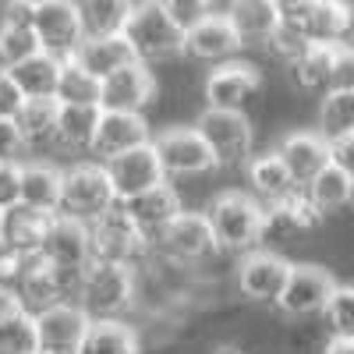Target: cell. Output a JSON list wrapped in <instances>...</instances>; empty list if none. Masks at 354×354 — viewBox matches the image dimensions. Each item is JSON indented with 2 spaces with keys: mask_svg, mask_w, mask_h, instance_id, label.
I'll use <instances>...</instances> for the list:
<instances>
[{
  "mask_svg": "<svg viewBox=\"0 0 354 354\" xmlns=\"http://www.w3.org/2000/svg\"><path fill=\"white\" fill-rule=\"evenodd\" d=\"M138 298V270L128 262L93 259L82 270L75 301L88 312V319H121Z\"/></svg>",
  "mask_w": 354,
  "mask_h": 354,
  "instance_id": "1",
  "label": "cell"
},
{
  "mask_svg": "<svg viewBox=\"0 0 354 354\" xmlns=\"http://www.w3.org/2000/svg\"><path fill=\"white\" fill-rule=\"evenodd\" d=\"M205 216L213 223L216 245L220 252H252L262 245V230H266V202H259L248 192H220L209 205Z\"/></svg>",
  "mask_w": 354,
  "mask_h": 354,
  "instance_id": "2",
  "label": "cell"
},
{
  "mask_svg": "<svg viewBox=\"0 0 354 354\" xmlns=\"http://www.w3.org/2000/svg\"><path fill=\"white\" fill-rule=\"evenodd\" d=\"M88 230H93V259L128 262L135 270H142V266L149 262V255L156 252L153 234L142 230L121 202H113L106 213H100L88 223Z\"/></svg>",
  "mask_w": 354,
  "mask_h": 354,
  "instance_id": "3",
  "label": "cell"
},
{
  "mask_svg": "<svg viewBox=\"0 0 354 354\" xmlns=\"http://www.w3.org/2000/svg\"><path fill=\"white\" fill-rule=\"evenodd\" d=\"M124 36H128V43L142 64L170 61V57L185 53V28L167 15V8L160 0H142V4H135V11L124 25Z\"/></svg>",
  "mask_w": 354,
  "mask_h": 354,
  "instance_id": "4",
  "label": "cell"
},
{
  "mask_svg": "<svg viewBox=\"0 0 354 354\" xmlns=\"http://www.w3.org/2000/svg\"><path fill=\"white\" fill-rule=\"evenodd\" d=\"M113 202H117V192H113V181L106 174V163H100V160L96 163H71L64 170V192H61V209L57 213H68V216L93 223Z\"/></svg>",
  "mask_w": 354,
  "mask_h": 354,
  "instance_id": "5",
  "label": "cell"
},
{
  "mask_svg": "<svg viewBox=\"0 0 354 354\" xmlns=\"http://www.w3.org/2000/svg\"><path fill=\"white\" fill-rule=\"evenodd\" d=\"M153 245H156L160 255H167L177 266H195V262H205V259H213L220 252L209 216L205 213H188V209L177 213L153 238Z\"/></svg>",
  "mask_w": 354,
  "mask_h": 354,
  "instance_id": "6",
  "label": "cell"
},
{
  "mask_svg": "<svg viewBox=\"0 0 354 354\" xmlns=\"http://www.w3.org/2000/svg\"><path fill=\"white\" fill-rule=\"evenodd\" d=\"M195 128L202 131V138L209 142V149L216 156L220 167H230V163H245L252 156V142H255V131H252V121L245 110H227V106H205L202 117L195 121Z\"/></svg>",
  "mask_w": 354,
  "mask_h": 354,
  "instance_id": "7",
  "label": "cell"
},
{
  "mask_svg": "<svg viewBox=\"0 0 354 354\" xmlns=\"http://www.w3.org/2000/svg\"><path fill=\"white\" fill-rule=\"evenodd\" d=\"M32 25L39 46L53 57H75V50L88 36L78 0H46V4L32 8Z\"/></svg>",
  "mask_w": 354,
  "mask_h": 354,
  "instance_id": "8",
  "label": "cell"
},
{
  "mask_svg": "<svg viewBox=\"0 0 354 354\" xmlns=\"http://www.w3.org/2000/svg\"><path fill=\"white\" fill-rule=\"evenodd\" d=\"M333 287H337V280H333L330 270H322V266H315V262H294L290 266V277H287V287H283V294L277 298V308L287 319L322 315V308H326Z\"/></svg>",
  "mask_w": 354,
  "mask_h": 354,
  "instance_id": "9",
  "label": "cell"
},
{
  "mask_svg": "<svg viewBox=\"0 0 354 354\" xmlns=\"http://www.w3.org/2000/svg\"><path fill=\"white\" fill-rule=\"evenodd\" d=\"M160 163L167 170V177H198V174H209L216 170V156L209 149V142L202 138L198 128H167L153 138Z\"/></svg>",
  "mask_w": 354,
  "mask_h": 354,
  "instance_id": "10",
  "label": "cell"
},
{
  "mask_svg": "<svg viewBox=\"0 0 354 354\" xmlns=\"http://www.w3.org/2000/svg\"><path fill=\"white\" fill-rule=\"evenodd\" d=\"M290 259L270 248H252L238 262V294L255 305H277V298L287 287L290 277Z\"/></svg>",
  "mask_w": 354,
  "mask_h": 354,
  "instance_id": "11",
  "label": "cell"
},
{
  "mask_svg": "<svg viewBox=\"0 0 354 354\" xmlns=\"http://www.w3.org/2000/svg\"><path fill=\"white\" fill-rule=\"evenodd\" d=\"M106 174H110V181H113L117 202L131 198L138 192H149V188H156V185L167 181V170L160 163V153H156L153 142L135 145V149H128L121 156H110L106 160Z\"/></svg>",
  "mask_w": 354,
  "mask_h": 354,
  "instance_id": "12",
  "label": "cell"
},
{
  "mask_svg": "<svg viewBox=\"0 0 354 354\" xmlns=\"http://www.w3.org/2000/svg\"><path fill=\"white\" fill-rule=\"evenodd\" d=\"M241 36L238 28H234L230 15L223 11H213L205 15L198 25H192L185 32V53L192 57V61H202V64H223V61H234V57L241 53Z\"/></svg>",
  "mask_w": 354,
  "mask_h": 354,
  "instance_id": "13",
  "label": "cell"
},
{
  "mask_svg": "<svg viewBox=\"0 0 354 354\" xmlns=\"http://www.w3.org/2000/svg\"><path fill=\"white\" fill-rule=\"evenodd\" d=\"M39 252L53 266L85 270V266L93 262V230H88V220H78V216H68V213H53Z\"/></svg>",
  "mask_w": 354,
  "mask_h": 354,
  "instance_id": "14",
  "label": "cell"
},
{
  "mask_svg": "<svg viewBox=\"0 0 354 354\" xmlns=\"http://www.w3.org/2000/svg\"><path fill=\"white\" fill-rule=\"evenodd\" d=\"M319 223H322V213L315 209L308 192L298 188V192H290L277 202H266L262 241H298V238H305V234H312Z\"/></svg>",
  "mask_w": 354,
  "mask_h": 354,
  "instance_id": "15",
  "label": "cell"
},
{
  "mask_svg": "<svg viewBox=\"0 0 354 354\" xmlns=\"http://www.w3.org/2000/svg\"><path fill=\"white\" fill-rule=\"evenodd\" d=\"M262 88V75L248 61H223L205 78V103L209 106H227V110H245Z\"/></svg>",
  "mask_w": 354,
  "mask_h": 354,
  "instance_id": "16",
  "label": "cell"
},
{
  "mask_svg": "<svg viewBox=\"0 0 354 354\" xmlns=\"http://www.w3.org/2000/svg\"><path fill=\"white\" fill-rule=\"evenodd\" d=\"M36 326H39V344L43 351H78V344L85 340L93 319L78 301H53L46 308L36 312Z\"/></svg>",
  "mask_w": 354,
  "mask_h": 354,
  "instance_id": "17",
  "label": "cell"
},
{
  "mask_svg": "<svg viewBox=\"0 0 354 354\" xmlns=\"http://www.w3.org/2000/svg\"><path fill=\"white\" fill-rule=\"evenodd\" d=\"M153 142V128L145 121V113H135V110H103L100 117V131H96V142H93V156L100 163H106L110 156H121L135 145H145Z\"/></svg>",
  "mask_w": 354,
  "mask_h": 354,
  "instance_id": "18",
  "label": "cell"
},
{
  "mask_svg": "<svg viewBox=\"0 0 354 354\" xmlns=\"http://www.w3.org/2000/svg\"><path fill=\"white\" fill-rule=\"evenodd\" d=\"M153 100H156V78H153L149 64H142V61H131V64L117 68L113 75L103 78V100H100L103 110L142 113Z\"/></svg>",
  "mask_w": 354,
  "mask_h": 354,
  "instance_id": "19",
  "label": "cell"
},
{
  "mask_svg": "<svg viewBox=\"0 0 354 354\" xmlns=\"http://www.w3.org/2000/svg\"><path fill=\"white\" fill-rule=\"evenodd\" d=\"M277 153L287 163V170H290V177H294L298 188H305L312 177L333 160L330 142L322 138L319 131H290V135H283L280 145H277Z\"/></svg>",
  "mask_w": 354,
  "mask_h": 354,
  "instance_id": "20",
  "label": "cell"
},
{
  "mask_svg": "<svg viewBox=\"0 0 354 354\" xmlns=\"http://www.w3.org/2000/svg\"><path fill=\"white\" fill-rule=\"evenodd\" d=\"M301 32L308 36V43H351L354 36V4L351 0H315Z\"/></svg>",
  "mask_w": 354,
  "mask_h": 354,
  "instance_id": "21",
  "label": "cell"
},
{
  "mask_svg": "<svg viewBox=\"0 0 354 354\" xmlns=\"http://www.w3.org/2000/svg\"><path fill=\"white\" fill-rule=\"evenodd\" d=\"M39 46V36H36V25H32V8L18 4L11 0L4 18H0V64L11 68L25 57H32Z\"/></svg>",
  "mask_w": 354,
  "mask_h": 354,
  "instance_id": "22",
  "label": "cell"
},
{
  "mask_svg": "<svg viewBox=\"0 0 354 354\" xmlns=\"http://www.w3.org/2000/svg\"><path fill=\"white\" fill-rule=\"evenodd\" d=\"M100 117H103L100 103H61V110H57V145L68 153H93Z\"/></svg>",
  "mask_w": 354,
  "mask_h": 354,
  "instance_id": "23",
  "label": "cell"
},
{
  "mask_svg": "<svg viewBox=\"0 0 354 354\" xmlns=\"http://www.w3.org/2000/svg\"><path fill=\"white\" fill-rule=\"evenodd\" d=\"M75 61L82 68H88L96 78H106L117 68L138 61V57H135V50H131L124 32H106V36H85L82 46L75 50Z\"/></svg>",
  "mask_w": 354,
  "mask_h": 354,
  "instance_id": "24",
  "label": "cell"
},
{
  "mask_svg": "<svg viewBox=\"0 0 354 354\" xmlns=\"http://www.w3.org/2000/svg\"><path fill=\"white\" fill-rule=\"evenodd\" d=\"M121 205L135 216V223L142 227V230H149L153 238L156 234L185 209L181 205V195H177L167 181L163 185H156V188H149V192H138V195H131V198H121Z\"/></svg>",
  "mask_w": 354,
  "mask_h": 354,
  "instance_id": "25",
  "label": "cell"
},
{
  "mask_svg": "<svg viewBox=\"0 0 354 354\" xmlns=\"http://www.w3.org/2000/svg\"><path fill=\"white\" fill-rule=\"evenodd\" d=\"M245 177H248V188L259 202H277L290 192H298V185H294V177H290V170H287V163L280 160L277 149L248 156L245 160Z\"/></svg>",
  "mask_w": 354,
  "mask_h": 354,
  "instance_id": "26",
  "label": "cell"
},
{
  "mask_svg": "<svg viewBox=\"0 0 354 354\" xmlns=\"http://www.w3.org/2000/svg\"><path fill=\"white\" fill-rule=\"evenodd\" d=\"M305 192H308V198L315 202V209L322 216H337V213H347L354 205V177L330 160L305 185Z\"/></svg>",
  "mask_w": 354,
  "mask_h": 354,
  "instance_id": "27",
  "label": "cell"
},
{
  "mask_svg": "<svg viewBox=\"0 0 354 354\" xmlns=\"http://www.w3.org/2000/svg\"><path fill=\"white\" fill-rule=\"evenodd\" d=\"M50 220H53V213L32 209V205H25V202L11 205L8 216H4V245L18 255H36L43 248Z\"/></svg>",
  "mask_w": 354,
  "mask_h": 354,
  "instance_id": "28",
  "label": "cell"
},
{
  "mask_svg": "<svg viewBox=\"0 0 354 354\" xmlns=\"http://www.w3.org/2000/svg\"><path fill=\"white\" fill-rule=\"evenodd\" d=\"M227 15H230L245 46H266L280 25L277 0H238V4L227 8Z\"/></svg>",
  "mask_w": 354,
  "mask_h": 354,
  "instance_id": "29",
  "label": "cell"
},
{
  "mask_svg": "<svg viewBox=\"0 0 354 354\" xmlns=\"http://www.w3.org/2000/svg\"><path fill=\"white\" fill-rule=\"evenodd\" d=\"M61 192H64V170L53 163H21V202L43 213L61 209Z\"/></svg>",
  "mask_w": 354,
  "mask_h": 354,
  "instance_id": "30",
  "label": "cell"
},
{
  "mask_svg": "<svg viewBox=\"0 0 354 354\" xmlns=\"http://www.w3.org/2000/svg\"><path fill=\"white\" fill-rule=\"evenodd\" d=\"M61 68H64V57H53L46 50H36L32 57H25V61L11 64L8 71L15 75V82L21 85V93L28 100H46V96H57Z\"/></svg>",
  "mask_w": 354,
  "mask_h": 354,
  "instance_id": "31",
  "label": "cell"
},
{
  "mask_svg": "<svg viewBox=\"0 0 354 354\" xmlns=\"http://www.w3.org/2000/svg\"><path fill=\"white\" fill-rule=\"evenodd\" d=\"M333 53H337V46H330V43H312L298 61L287 64L290 82L301 93H326L330 78H333Z\"/></svg>",
  "mask_w": 354,
  "mask_h": 354,
  "instance_id": "32",
  "label": "cell"
},
{
  "mask_svg": "<svg viewBox=\"0 0 354 354\" xmlns=\"http://www.w3.org/2000/svg\"><path fill=\"white\" fill-rule=\"evenodd\" d=\"M57 110L61 100L46 96V100H25L21 110L15 113V121L28 142V149H39V145H57Z\"/></svg>",
  "mask_w": 354,
  "mask_h": 354,
  "instance_id": "33",
  "label": "cell"
},
{
  "mask_svg": "<svg viewBox=\"0 0 354 354\" xmlns=\"http://www.w3.org/2000/svg\"><path fill=\"white\" fill-rule=\"evenodd\" d=\"M78 354H138V333L124 319H93Z\"/></svg>",
  "mask_w": 354,
  "mask_h": 354,
  "instance_id": "34",
  "label": "cell"
},
{
  "mask_svg": "<svg viewBox=\"0 0 354 354\" xmlns=\"http://www.w3.org/2000/svg\"><path fill=\"white\" fill-rule=\"evenodd\" d=\"M326 142L354 135V88H326L319 103V128Z\"/></svg>",
  "mask_w": 354,
  "mask_h": 354,
  "instance_id": "35",
  "label": "cell"
},
{
  "mask_svg": "<svg viewBox=\"0 0 354 354\" xmlns=\"http://www.w3.org/2000/svg\"><path fill=\"white\" fill-rule=\"evenodd\" d=\"M88 36L124 32V25L135 11V0H78Z\"/></svg>",
  "mask_w": 354,
  "mask_h": 354,
  "instance_id": "36",
  "label": "cell"
},
{
  "mask_svg": "<svg viewBox=\"0 0 354 354\" xmlns=\"http://www.w3.org/2000/svg\"><path fill=\"white\" fill-rule=\"evenodd\" d=\"M57 100L61 103H100L103 100V78L82 68L75 57H64L61 82H57Z\"/></svg>",
  "mask_w": 354,
  "mask_h": 354,
  "instance_id": "37",
  "label": "cell"
},
{
  "mask_svg": "<svg viewBox=\"0 0 354 354\" xmlns=\"http://www.w3.org/2000/svg\"><path fill=\"white\" fill-rule=\"evenodd\" d=\"M39 326H36V312L18 308L0 322V354H39Z\"/></svg>",
  "mask_w": 354,
  "mask_h": 354,
  "instance_id": "38",
  "label": "cell"
},
{
  "mask_svg": "<svg viewBox=\"0 0 354 354\" xmlns=\"http://www.w3.org/2000/svg\"><path fill=\"white\" fill-rule=\"evenodd\" d=\"M330 337H354V283H337L326 308H322Z\"/></svg>",
  "mask_w": 354,
  "mask_h": 354,
  "instance_id": "39",
  "label": "cell"
},
{
  "mask_svg": "<svg viewBox=\"0 0 354 354\" xmlns=\"http://www.w3.org/2000/svg\"><path fill=\"white\" fill-rule=\"evenodd\" d=\"M312 43H308V36L305 32H298L294 25H277V32L270 36V43H266V50H270L277 61H283V64H290V61H298V57L308 50Z\"/></svg>",
  "mask_w": 354,
  "mask_h": 354,
  "instance_id": "40",
  "label": "cell"
},
{
  "mask_svg": "<svg viewBox=\"0 0 354 354\" xmlns=\"http://www.w3.org/2000/svg\"><path fill=\"white\" fill-rule=\"evenodd\" d=\"M160 4L167 8V15L177 21L188 32L192 25H198L205 15L216 11V0H160Z\"/></svg>",
  "mask_w": 354,
  "mask_h": 354,
  "instance_id": "41",
  "label": "cell"
},
{
  "mask_svg": "<svg viewBox=\"0 0 354 354\" xmlns=\"http://www.w3.org/2000/svg\"><path fill=\"white\" fill-rule=\"evenodd\" d=\"M21 202V160H0V209Z\"/></svg>",
  "mask_w": 354,
  "mask_h": 354,
  "instance_id": "42",
  "label": "cell"
},
{
  "mask_svg": "<svg viewBox=\"0 0 354 354\" xmlns=\"http://www.w3.org/2000/svg\"><path fill=\"white\" fill-rule=\"evenodd\" d=\"M28 149V142L18 128L15 117H0V160H21V153Z\"/></svg>",
  "mask_w": 354,
  "mask_h": 354,
  "instance_id": "43",
  "label": "cell"
},
{
  "mask_svg": "<svg viewBox=\"0 0 354 354\" xmlns=\"http://www.w3.org/2000/svg\"><path fill=\"white\" fill-rule=\"evenodd\" d=\"M25 100H28V96L21 93V85L15 82V75L0 64V117H15Z\"/></svg>",
  "mask_w": 354,
  "mask_h": 354,
  "instance_id": "44",
  "label": "cell"
},
{
  "mask_svg": "<svg viewBox=\"0 0 354 354\" xmlns=\"http://www.w3.org/2000/svg\"><path fill=\"white\" fill-rule=\"evenodd\" d=\"M330 88H354V43H340L337 46Z\"/></svg>",
  "mask_w": 354,
  "mask_h": 354,
  "instance_id": "45",
  "label": "cell"
},
{
  "mask_svg": "<svg viewBox=\"0 0 354 354\" xmlns=\"http://www.w3.org/2000/svg\"><path fill=\"white\" fill-rule=\"evenodd\" d=\"M330 153H333V163L344 167L354 177V135H344V138L330 142Z\"/></svg>",
  "mask_w": 354,
  "mask_h": 354,
  "instance_id": "46",
  "label": "cell"
},
{
  "mask_svg": "<svg viewBox=\"0 0 354 354\" xmlns=\"http://www.w3.org/2000/svg\"><path fill=\"white\" fill-rule=\"evenodd\" d=\"M18 308H25L21 298H18V290L15 287H0V322H4L8 315H15Z\"/></svg>",
  "mask_w": 354,
  "mask_h": 354,
  "instance_id": "47",
  "label": "cell"
},
{
  "mask_svg": "<svg viewBox=\"0 0 354 354\" xmlns=\"http://www.w3.org/2000/svg\"><path fill=\"white\" fill-rule=\"evenodd\" d=\"M322 354H354V337H330L322 344Z\"/></svg>",
  "mask_w": 354,
  "mask_h": 354,
  "instance_id": "48",
  "label": "cell"
},
{
  "mask_svg": "<svg viewBox=\"0 0 354 354\" xmlns=\"http://www.w3.org/2000/svg\"><path fill=\"white\" fill-rule=\"evenodd\" d=\"M213 354H245V351H238V347H230V344H223V347H216Z\"/></svg>",
  "mask_w": 354,
  "mask_h": 354,
  "instance_id": "49",
  "label": "cell"
},
{
  "mask_svg": "<svg viewBox=\"0 0 354 354\" xmlns=\"http://www.w3.org/2000/svg\"><path fill=\"white\" fill-rule=\"evenodd\" d=\"M4 216H8V209H0V248H4Z\"/></svg>",
  "mask_w": 354,
  "mask_h": 354,
  "instance_id": "50",
  "label": "cell"
},
{
  "mask_svg": "<svg viewBox=\"0 0 354 354\" xmlns=\"http://www.w3.org/2000/svg\"><path fill=\"white\" fill-rule=\"evenodd\" d=\"M18 4H25V8H39V4H46V0H18Z\"/></svg>",
  "mask_w": 354,
  "mask_h": 354,
  "instance_id": "51",
  "label": "cell"
},
{
  "mask_svg": "<svg viewBox=\"0 0 354 354\" xmlns=\"http://www.w3.org/2000/svg\"><path fill=\"white\" fill-rule=\"evenodd\" d=\"M0 4H11V0H0Z\"/></svg>",
  "mask_w": 354,
  "mask_h": 354,
  "instance_id": "52",
  "label": "cell"
},
{
  "mask_svg": "<svg viewBox=\"0 0 354 354\" xmlns=\"http://www.w3.org/2000/svg\"><path fill=\"white\" fill-rule=\"evenodd\" d=\"M230 4H238V0H230Z\"/></svg>",
  "mask_w": 354,
  "mask_h": 354,
  "instance_id": "53",
  "label": "cell"
},
{
  "mask_svg": "<svg viewBox=\"0 0 354 354\" xmlns=\"http://www.w3.org/2000/svg\"><path fill=\"white\" fill-rule=\"evenodd\" d=\"M39 354H43V351H39Z\"/></svg>",
  "mask_w": 354,
  "mask_h": 354,
  "instance_id": "54",
  "label": "cell"
}]
</instances>
